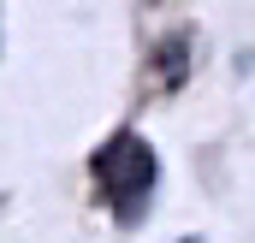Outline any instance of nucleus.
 I'll return each instance as SVG.
<instances>
[{
  "label": "nucleus",
  "instance_id": "nucleus-1",
  "mask_svg": "<svg viewBox=\"0 0 255 243\" xmlns=\"http://www.w3.org/2000/svg\"><path fill=\"white\" fill-rule=\"evenodd\" d=\"M95 178L107 184L113 214L136 220V214H142V202H148V190L160 184V160H154V148H148L142 136L119 130L107 148H95Z\"/></svg>",
  "mask_w": 255,
  "mask_h": 243
}]
</instances>
